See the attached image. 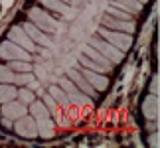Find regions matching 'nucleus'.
I'll use <instances>...</instances> for the list:
<instances>
[{
	"label": "nucleus",
	"instance_id": "10",
	"mask_svg": "<svg viewBox=\"0 0 160 148\" xmlns=\"http://www.w3.org/2000/svg\"><path fill=\"white\" fill-rule=\"evenodd\" d=\"M81 75L87 79V83L93 87L95 91H105L109 87V77L103 75V73H97V71H91V69H85V67H79Z\"/></svg>",
	"mask_w": 160,
	"mask_h": 148
},
{
	"label": "nucleus",
	"instance_id": "20",
	"mask_svg": "<svg viewBox=\"0 0 160 148\" xmlns=\"http://www.w3.org/2000/svg\"><path fill=\"white\" fill-rule=\"evenodd\" d=\"M79 65H81V67H85V69L97 71V73H107V71H105V67H103V65H99L97 61H93L91 57H87L85 53H81V55H79Z\"/></svg>",
	"mask_w": 160,
	"mask_h": 148
},
{
	"label": "nucleus",
	"instance_id": "29",
	"mask_svg": "<svg viewBox=\"0 0 160 148\" xmlns=\"http://www.w3.org/2000/svg\"><path fill=\"white\" fill-rule=\"evenodd\" d=\"M138 2H142V4H144V2H146V0H138Z\"/></svg>",
	"mask_w": 160,
	"mask_h": 148
},
{
	"label": "nucleus",
	"instance_id": "22",
	"mask_svg": "<svg viewBox=\"0 0 160 148\" xmlns=\"http://www.w3.org/2000/svg\"><path fill=\"white\" fill-rule=\"evenodd\" d=\"M107 14H111L113 18H119V20H132V12L117 8V6H107Z\"/></svg>",
	"mask_w": 160,
	"mask_h": 148
},
{
	"label": "nucleus",
	"instance_id": "18",
	"mask_svg": "<svg viewBox=\"0 0 160 148\" xmlns=\"http://www.w3.org/2000/svg\"><path fill=\"white\" fill-rule=\"evenodd\" d=\"M38 2L44 6L46 10H53V12H59V14H65L69 10V4L61 2V0H38Z\"/></svg>",
	"mask_w": 160,
	"mask_h": 148
},
{
	"label": "nucleus",
	"instance_id": "21",
	"mask_svg": "<svg viewBox=\"0 0 160 148\" xmlns=\"http://www.w3.org/2000/svg\"><path fill=\"white\" fill-rule=\"evenodd\" d=\"M6 65H8L12 71H16V73L32 71V65H30L26 59H10V61H8V63H6Z\"/></svg>",
	"mask_w": 160,
	"mask_h": 148
},
{
	"label": "nucleus",
	"instance_id": "3",
	"mask_svg": "<svg viewBox=\"0 0 160 148\" xmlns=\"http://www.w3.org/2000/svg\"><path fill=\"white\" fill-rule=\"evenodd\" d=\"M97 34H99L103 40H107L109 44H113L115 47H119L121 52H127V49L132 46V36H131V34L117 32V30H109V28H105V26H99Z\"/></svg>",
	"mask_w": 160,
	"mask_h": 148
},
{
	"label": "nucleus",
	"instance_id": "9",
	"mask_svg": "<svg viewBox=\"0 0 160 148\" xmlns=\"http://www.w3.org/2000/svg\"><path fill=\"white\" fill-rule=\"evenodd\" d=\"M103 26L109 28V30H117V32H125V34H131L134 36L137 32V24L132 20H119V18H113V16H105V22H103Z\"/></svg>",
	"mask_w": 160,
	"mask_h": 148
},
{
	"label": "nucleus",
	"instance_id": "2",
	"mask_svg": "<svg viewBox=\"0 0 160 148\" xmlns=\"http://www.w3.org/2000/svg\"><path fill=\"white\" fill-rule=\"evenodd\" d=\"M28 18H30V22H32L34 26H38L42 30V32H46V34H55L58 32L59 22L55 20L50 12L42 10V8H38V6H34V8L28 10Z\"/></svg>",
	"mask_w": 160,
	"mask_h": 148
},
{
	"label": "nucleus",
	"instance_id": "19",
	"mask_svg": "<svg viewBox=\"0 0 160 148\" xmlns=\"http://www.w3.org/2000/svg\"><path fill=\"white\" fill-rule=\"evenodd\" d=\"M113 6L122 8V10H128V12H140L142 2H138V0H113Z\"/></svg>",
	"mask_w": 160,
	"mask_h": 148
},
{
	"label": "nucleus",
	"instance_id": "23",
	"mask_svg": "<svg viewBox=\"0 0 160 148\" xmlns=\"http://www.w3.org/2000/svg\"><path fill=\"white\" fill-rule=\"evenodd\" d=\"M34 81V73L32 71H24V73H16L14 71V85H30Z\"/></svg>",
	"mask_w": 160,
	"mask_h": 148
},
{
	"label": "nucleus",
	"instance_id": "8",
	"mask_svg": "<svg viewBox=\"0 0 160 148\" xmlns=\"http://www.w3.org/2000/svg\"><path fill=\"white\" fill-rule=\"evenodd\" d=\"M67 77H69L71 81H73V85H75V87H77L79 91H83V93L87 95V97L97 99V93H99V91H95V89H93V87H91V85L87 83V79H85V77L81 75V71H79L77 67H71V69L67 71Z\"/></svg>",
	"mask_w": 160,
	"mask_h": 148
},
{
	"label": "nucleus",
	"instance_id": "16",
	"mask_svg": "<svg viewBox=\"0 0 160 148\" xmlns=\"http://www.w3.org/2000/svg\"><path fill=\"white\" fill-rule=\"evenodd\" d=\"M67 99H69L71 105H81V107H85V105H91V97H87L83 93V91H79L77 87L67 91Z\"/></svg>",
	"mask_w": 160,
	"mask_h": 148
},
{
	"label": "nucleus",
	"instance_id": "17",
	"mask_svg": "<svg viewBox=\"0 0 160 148\" xmlns=\"http://www.w3.org/2000/svg\"><path fill=\"white\" fill-rule=\"evenodd\" d=\"M48 93H50L52 99H53V101L58 103V105H61V107H69V105H71V103H69V99H67V93L59 87V85H52Z\"/></svg>",
	"mask_w": 160,
	"mask_h": 148
},
{
	"label": "nucleus",
	"instance_id": "13",
	"mask_svg": "<svg viewBox=\"0 0 160 148\" xmlns=\"http://www.w3.org/2000/svg\"><path fill=\"white\" fill-rule=\"evenodd\" d=\"M81 52H83L85 55H87V57H91L93 61H97L99 65H103V67H105V71H107V73H109V71H111V69L115 67V63H113V61H111V59H107V57H105L103 53H99V52H97V49H95L93 46L85 44V46L81 47Z\"/></svg>",
	"mask_w": 160,
	"mask_h": 148
},
{
	"label": "nucleus",
	"instance_id": "15",
	"mask_svg": "<svg viewBox=\"0 0 160 148\" xmlns=\"http://www.w3.org/2000/svg\"><path fill=\"white\" fill-rule=\"evenodd\" d=\"M16 95H18V89L14 83H0V105L14 101Z\"/></svg>",
	"mask_w": 160,
	"mask_h": 148
},
{
	"label": "nucleus",
	"instance_id": "4",
	"mask_svg": "<svg viewBox=\"0 0 160 148\" xmlns=\"http://www.w3.org/2000/svg\"><path fill=\"white\" fill-rule=\"evenodd\" d=\"M89 46H93L99 53H103L107 59H111L113 63H121L122 57H125V52H121L119 47H115L113 44H109L107 40H103L101 36H97V38H93L89 42Z\"/></svg>",
	"mask_w": 160,
	"mask_h": 148
},
{
	"label": "nucleus",
	"instance_id": "11",
	"mask_svg": "<svg viewBox=\"0 0 160 148\" xmlns=\"http://www.w3.org/2000/svg\"><path fill=\"white\" fill-rule=\"evenodd\" d=\"M0 111H2V116H8L10 121H16V119H20V116L28 115V105H24V103L18 101V99H14V101L4 103Z\"/></svg>",
	"mask_w": 160,
	"mask_h": 148
},
{
	"label": "nucleus",
	"instance_id": "1",
	"mask_svg": "<svg viewBox=\"0 0 160 148\" xmlns=\"http://www.w3.org/2000/svg\"><path fill=\"white\" fill-rule=\"evenodd\" d=\"M30 115L34 116L36 125H38V134L44 138H50L53 136V121H52V115L48 107L44 105V101H34L30 103Z\"/></svg>",
	"mask_w": 160,
	"mask_h": 148
},
{
	"label": "nucleus",
	"instance_id": "6",
	"mask_svg": "<svg viewBox=\"0 0 160 148\" xmlns=\"http://www.w3.org/2000/svg\"><path fill=\"white\" fill-rule=\"evenodd\" d=\"M0 57L10 61V59H26L30 61V52H26L24 47H20L18 44L10 40H4L2 44H0Z\"/></svg>",
	"mask_w": 160,
	"mask_h": 148
},
{
	"label": "nucleus",
	"instance_id": "14",
	"mask_svg": "<svg viewBox=\"0 0 160 148\" xmlns=\"http://www.w3.org/2000/svg\"><path fill=\"white\" fill-rule=\"evenodd\" d=\"M142 115L148 121H158V95H148L142 101Z\"/></svg>",
	"mask_w": 160,
	"mask_h": 148
},
{
	"label": "nucleus",
	"instance_id": "26",
	"mask_svg": "<svg viewBox=\"0 0 160 148\" xmlns=\"http://www.w3.org/2000/svg\"><path fill=\"white\" fill-rule=\"evenodd\" d=\"M42 101H44V105L48 107V111H50V115H53L55 111H58V107H59V105H58V103H55L53 99H52V95H50V93H48V95H44V93H42Z\"/></svg>",
	"mask_w": 160,
	"mask_h": 148
},
{
	"label": "nucleus",
	"instance_id": "24",
	"mask_svg": "<svg viewBox=\"0 0 160 148\" xmlns=\"http://www.w3.org/2000/svg\"><path fill=\"white\" fill-rule=\"evenodd\" d=\"M16 99H18L20 103H24V105H30V103L36 99V95H34V91L30 89V87H26V89H18Z\"/></svg>",
	"mask_w": 160,
	"mask_h": 148
},
{
	"label": "nucleus",
	"instance_id": "7",
	"mask_svg": "<svg viewBox=\"0 0 160 148\" xmlns=\"http://www.w3.org/2000/svg\"><path fill=\"white\" fill-rule=\"evenodd\" d=\"M8 40L14 42V44H18L20 47H24V49H26V52H30V53H34L36 49H38V44H34L32 38H30V36L24 32L22 26H12L10 32H8Z\"/></svg>",
	"mask_w": 160,
	"mask_h": 148
},
{
	"label": "nucleus",
	"instance_id": "12",
	"mask_svg": "<svg viewBox=\"0 0 160 148\" xmlns=\"http://www.w3.org/2000/svg\"><path fill=\"white\" fill-rule=\"evenodd\" d=\"M24 28V32H26L30 38H32L34 44H40V46H52V40H50V34L42 32L38 26H34L32 22H26V24H20Z\"/></svg>",
	"mask_w": 160,
	"mask_h": 148
},
{
	"label": "nucleus",
	"instance_id": "25",
	"mask_svg": "<svg viewBox=\"0 0 160 148\" xmlns=\"http://www.w3.org/2000/svg\"><path fill=\"white\" fill-rule=\"evenodd\" d=\"M14 81V71L8 65H0V83H12Z\"/></svg>",
	"mask_w": 160,
	"mask_h": 148
},
{
	"label": "nucleus",
	"instance_id": "28",
	"mask_svg": "<svg viewBox=\"0 0 160 148\" xmlns=\"http://www.w3.org/2000/svg\"><path fill=\"white\" fill-rule=\"evenodd\" d=\"M61 2H65V4H71V2H73V0H61Z\"/></svg>",
	"mask_w": 160,
	"mask_h": 148
},
{
	"label": "nucleus",
	"instance_id": "27",
	"mask_svg": "<svg viewBox=\"0 0 160 148\" xmlns=\"http://www.w3.org/2000/svg\"><path fill=\"white\" fill-rule=\"evenodd\" d=\"M150 93H152V95H158V77H152V83H150Z\"/></svg>",
	"mask_w": 160,
	"mask_h": 148
},
{
	"label": "nucleus",
	"instance_id": "5",
	"mask_svg": "<svg viewBox=\"0 0 160 148\" xmlns=\"http://www.w3.org/2000/svg\"><path fill=\"white\" fill-rule=\"evenodd\" d=\"M14 132L18 134V136H22V138H38L40 134H38V125H36V121H34V116L32 115H24L20 116V119H16L14 122Z\"/></svg>",
	"mask_w": 160,
	"mask_h": 148
}]
</instances>
